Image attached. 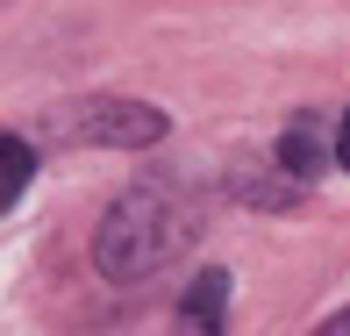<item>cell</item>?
I'll return each mask as SVG.
<instances>
[{"instance_id": "cell-6", "label": "cell", "mask_w": 350, "mask_h": 336, "mask_svg": "<svg viewBox=\"0 0 350 336\" xmlns=\"http://www.w3.org/2000/svg\"><path fill=\"white\" fill-rule=\"evenodd\" d=\"M336 165L350 172V115H343V129H336Z\"/></svg>"}, {"instance_id": "cell-7", "label": "cell", "mask_w": 350, "mask_h": 336, "mask_svg": "<svg viewBox=\"0 0 350 336\" xmlns=\"http://www.w3.org/2000/svg\"><path fill=\"white\" fill-rule=\"evenodd\" d=\"M329 329H336V336H350V308H343V315H329Z\"/></svg>"}, {"instance_id": "cell-4", "label": "cell", "mask_w": 350, "mask_h": 336, "mask_svg": "<svg viewBox=\"0 0 350 336\" xmlns=\"http://www.w3.org/2000/svg\"><path fill=\"white\" fill-rule=\"evenodd\" d=\"M221 308H229V272H200L179 300V329H221Z\"/></svg>"}, {"instance_id": "cell-5", "label": "cell", "mask_w": 350, "mask_h": 336, "mask_svg": "<svg viewBox=\"0 0 350 336\" xmlns=\"http://www.w3.org/2000/svg\"><path fill=\"white\" fill-rule=\"evenodd\" d=\"M29 179H36V151L22 136H0V215L29 194Z\"/></svg>"}, {"instance_id": "cell-2", "label": "cell", "mask_w": 350, "mask_h": 336, "mask_svg": "<svg viewBox=\"0 0 350 336\" xmlns=\"http://www.w3.org/2000/svg\"><path fill=\"white\" fill-rule=\"evenodd\" d=\"M72 143H107V151H150L165 143V115L150 101H122V93H100V101H79L65 115Z\"/></svg>"}, {"instance_id": "cell-3", "label": "cell", "mask_w": 350, "mask_h": 336, "mask_svg": "<svg viewBox=\"0 0 350 336\" xmlns=\"http://www.w3.org/2000/svg\"><path fill=\"white\" fill-rule=\"evenodd\" d=\"M322 151H329V143H322V122H314V115H293V129L279 136V157H272V165L286 172V179L308 186L314 172H322Z\"/></svg>"}, {"instance_id": "cell-1", "label": "cell", "mask_w": 350, "mask_h": 336, "mask_svg": "<svg viewBox=\"0 0 350 336\" xmlns=\"http://www.w3.org/2000/svg\"><path fill=\"white\" fill-rule=\"evenodd\" d=\"M186 244H193V201L172 179H136L93 229V265H100V279L136 286L172 258H186Z\"/></svg>"}]
</instances>
